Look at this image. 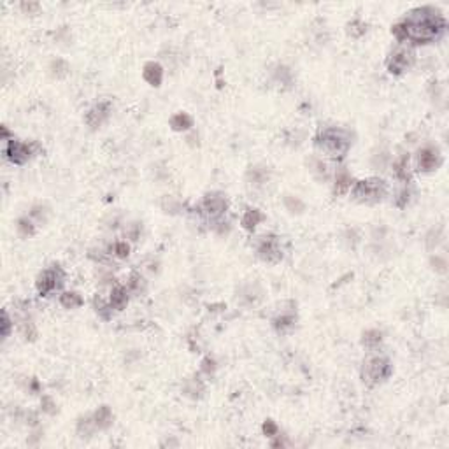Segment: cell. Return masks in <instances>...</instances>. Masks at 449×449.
Masks as SVG:
<instances>
[{"instance_id":"obj_24","label":"cell","mask_w":449,"mask_h":449,"mask_svg":"<svg viewBox=\"0 0 449 449\" xmlns=\"http://www.w3.org/2000/svg\"><path fill=\"white\" fill-rule=\"evenodd\" d=\"M128 251H130V248H128V244H126V242H118V244L114 246V255L120 256V258L128 256Z\"/></svg>"},{"instance_id":"obj_2","label":"cell","mask_w":449,"mask_h":449,"mask_svg":"<svg viewBox=\"0 0 449 449\" xmlns=\"http://www.w3.org/2000/svg\"><path fill=\"white\" fill-rule=\"evenodd\" d=\"M316 144L332 158H342L349 151V135L340 128H327L316 139Z\"/></svg>"},{"instance_id":"obj_11","label":"cell","mask_w":449,"mask_h":449,"mask_svg":"<svg viewBox=\"0 0 449 449\" xmlns=\"http://www.w3.org/2000/svg\"><path fill=\"white\" fill-rule=\"evenodd\" d=\"M107 114H109V104H98L86 114V123L90 126H98L107 118Z\"/></svg>"},{"instance_id":"obj_27","label":"cell","mask_w":449,"mask_h":449,"mask_svg":"<svg viewBox=\"0 0 449 449\" xmlns=\"http://www.w3.org/2000/svg\"><path fill=\"white\" fill-rule=\"evenodd\" d=\"M141 281H142V279H141V277H139V276H132V279H130L128 286H130V288H132V289H135V292H137V289L141 288V284H142Z\"/></svg>"},{"instance_id":"obj_21","label":"cell","mask_w":449,"mask_h":449,"mask_svg":"<svg viewBox=\"0 0 449 449\" xmlns=\"http://www.w3.org/2000/svg\"><path fill=\"white\" fill-rule=\"evenodd\" d=\"M18 230H19V233H21V235L29 237V235L34 233V225H32L27 218H21V220L18 221Z\"/></svg>"},{"instance_id":"obj_18","label":"cell","mask_w":449,"mask_h":449,"mask_svg":"<svg viewBox=\"0 0 449 449\" xmlns=\"http://www.w3.org/2000/svg\"><path fill=\"white\" fill-rule=\"evenodd\" d=\"M60 302H62V305L63 307H67V309H75V307H79V305L83 304V299L81 297L77 295V293H63V295L60 297Z\"/></svg>"},{"instance_id":"obj_14","label":"cell","mask_w":449,"mask_h":449,"mask_svg":"<svg viewBox=\"0 0 449 449\" xmlns=\"http://www.w3.org/2000/svg\"><path fill=\"white\" fill-rule=\"evenodd\" d=\"M261 220H263V214H261L260 210L249 209L248 213L244 214V218H242V226H244L246 230H255L256 225L260 223Z\"/></svg>"},{"instance_id":"obj_5","label":"cell","mask_w":449,"mask_h":449,"mask_svg":"<svg viewBox=\"0 0 449 449\" xmlns=\"http://www.w3.org/2000/svg\"><path fill=\"white\" fill-rule=\"evenodd\" d=\"M63 274L60 269H47L39 276L37 279V289L41 295H49L55 289H58L62 286Z\"/></svg>"},{"instance_id":"obj_10","label":"cell","mask_w":449,"mask_h":449,"mask_svg":"<svg viewBox=\"0 0 449 449\" xmlns=\"http://www.w3.org/2000/svg\"><path fill=\"white\" fill-rule=\"evenodd\" d=\"M226 198L221 197V195H207L204 200V204H202V207H204L205 214L210 218H220L221 214L226 210Z\"/></svg>"},{"instance_id":"obj_19","label":"cell","mask_w":449,"mask_h":449,"mask_svg":"<svg viewBox=\"0 0 449 449\" xmlns=\"http://www.w3.org/2000/svg\"><path fill=\"white\" fill-rule=\"evenodd\" d=\"M381 340H383V333H381L379 330H368V332L363 333V344L367 346V348H374Z\"/></svg>"},{"instance_id":"obj_26","label":"cell","mask_w":449,"mask_h":449,"mask_svg":"<svg viewBox=\"0 0 449 449\" xmlns=\"http://www.w3.org/2000/svg\"><path fill=\"white\" fill-rule=\"evenodd\" d=\"M263 432H265V434H267V435L274 437V435L277 434V427L272 423V421H267V423L263 425Z\"/></svg>"},{"instance_id":"obj_22","label":"cell","mask_w":449,"mask_h":449,"mask_svg":"<svg viewBox=\"0 0 449 449\" xmlns=\"http://www.w3.org/2000/svg\"><path fill=\"white\" fill-rule=\"evenodd\" d=\"M365 30H367V25H365V23H361V21H353L351 25H349V34L356 35V37L363 35Z\"/></svg>"},{"instance_id":"obj_15","label":"cell","mask_w":449,"mask_h":449,"mask_svg":"<svg viewBox=\"0 0 449 449\" xmlns=\"http://www.w3.org/2000/svg\"><path fill=\"white\" fill-rule=\"evenodd\" d=\"M349 188H351V176L346 170H339L335 174V193L344 195Z\"/></svg>"},{"instance_id":"obj_12","label":"cell","mask_w":449,"mask_h":449,"mask_svg":"<svg viewBox=\"0 0 449 449\" xmlns=\"http://www.w3.org/2000/svg\"><path fill=\"white\" fill-rule=\"evenodd\" d=\"M162 77H164V70L158 63L149 62L148 65L144 67V79L149 83L151 86H160Z\"/></svg>"},{"instance_id":"obj_9","label":"cell","mask_w":449,"mask_h":449,"mask_svg":"<svg viewBox=\"0 0 449 449\" xmlns=\"http://www.w3.org/2000/svg\"><path fill=\"white\" fill-rule=\"evenodd\" d=\"M440 164V154L439 151L432 146H427V148L419 149L418 153V167L423 172H430V170H435Z\"/></svg>"},{"instance_id":"obj_16","label":"cell","mask_w":449,"mask_h":449,"mask_svg":"<svg viewBox=\"0 0 449 449\" xmlns=\"http://www.w3.org/2000/svg\"><path fill=\"white\" fill-rule=\"evenodd\" d=\"M95 425H97L98 428H107L111 423H113V414H111V409L109 407H100L97 412H95Z\"/></svg>"},{"instance_id":"obj_13","label":"cell","mask_w":449,"mask_h":449,"mask_svg":"<svg viewBox=\"0 0 449 449\" xmlns=\"http://www.w3.org/2000/svg\"><path fill=\"white\" fill-rule=\"evenodd\" d=\"M109 302H111V307L118 309V311H121V309L126 305V302H128L126 289L123 288V286H116V288L111 292V300Z\"/></svg>"},{"instance_id":"obj_23","label":"cell","mask_w":449,"mask_h":449,"mask_svg":"<svg viewBox=\"0 0 449 449\" xmlns=\"http://www.w3.org/2000/svg\"><path fill=\"white\" fill-rule=\"evenodd\" d=\"M293 323H295V318H293V316H281V318H277V320H276V327L279 330L293 327Z\"/></svg>"},{"instance_id":"obj_8","label":"cell","mask_w":449,"mask_h":449,"mask_svg":"<svg viewBox=\"0 0 449 449\" xmlns=\"http://www.w3.org/2000/svg\"><path fill=\"white\" fill-rule=\"evenodd\" d=\"M32 149L29 144L25 142H18V141H9L7 142V148H6V156L9 158L13 164H25L27 160L30 158Z\"/></svg>"},{"instance_id":"obj_6","label":"cell","mask_w":449,"mask_h":449,"mask_svg":"<svg viewBox=\"0 0 449 449\" xmlns=\"http://www.w3.org/2000/svg\"><path fill=\"white\" fill-rule=\"evenodd\" d=\"M412 63H414V53H412L411 49H407V47H402V49L395 51V53L391 55L388 69L391 74H402Z\"/></svg>"},{"instance_id":"obj_4","label":"cell","mask_w":449,"mask_h":449,"mask_svg":"<svg viewBox=\"0 0 449 449\" xmlns=\"http://www.w3.org/2000/svg\"><path fill=\"white\" fill-rule=\"evenodd\" d=\"M391 376V363L386 358L381 356H374V358L367 360L363 363V371H361V377L367 384H377L381 381L388 379Z\"/></svg>"},{"instance_id":"obj_7","label":"cell","mask_w":449,"mask_h":449,"mask_svg":"<svg viewBox=\"0 0 449 449\" xmlns=\"http://www.w3.org/2000/svg\"><path fill=\"white\" fill-rule=\"evenodd\" d=\"M258 253H260V256L265 261H270V263H276V261H279L283 258L279 241L276 237H263V241L260 242V248H258Z\"/></svg>"},{"instance_id":"obj_3","label":"cell","mask_w":449,"mask_h":449,"mask_svg":"<svg viewBox=\"0 0 449 449\" xmlns=\"http://www.w3.org/2000/svg\"><path fill=\"white\" fill-rule=\"evenodd\" d=\"M386 182L377 177L358 181L353 186V198L360 202H379L386 195Z\"/></svg>"},{"instance_id":"obj_1","label":"cell","mask_w":449,"mask_h":449,"mask_svg":"<svg viewBox=\"0 0 449 449\" xmlns=\"http://www.w3.org/2000/svg\"><path fill=\"white\" fill-rule=\"evenodd\" d=\"M444 27H446V23H444L442 16H439L430 7L412 11L411 16L402 21L404 39L418 42V44L435 41L444 32Z\"/></svg>"},{"instance_id":"obj_20","label":"cell","mask_w":449,"mask_h":449,"mask_svg":"<svg viewBox=\"0 0 449 449\" xmlns=\"http://www.w3.org/2000/svg\"><path fill=\"white\" fill-rule=\"evenodd\" d=\"M395 174L402 181H409V158H402L395 164Z\"/></svg>"},{"instance_id":"obj_17","label":"cell","mask_w":449,"mask_h":449,"mask_svg":"<svg viewBox=\"0 0 449 449\" xmlns=\"http://www.w3.org/2000/svg\"><path fill=\"white\" fill-rule=\"evenodd\" d=\"M170 125H172L174 130L181 132V130H188L190 126L193 125V120L186 113H177L176 116H172V120H170Z\"/></svg>"},{"instance_id":"obj_25","label":"cell","mask_w":449,"mask_h":449,"mask_svg":"<svg viewBox=\"0 0 449 449\" xmlns=\"http://www.w3.org/2000/svg\"><path fill=\"white\" fill-rule=\"evenodd\" d=\"M9 328H11L9 316H7V312H4V318H2V335H4V337L9 335Z\"/></svg>"}]
</instances>
